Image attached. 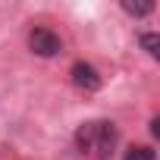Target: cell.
Returning <instances> with one entry per match:
<instances>
[{"label": "cell", "instance_id": "6da1fadb", "mask_svg": "<svg viewBox=\"0 0 160 160\" xmlns=\"http://www.w3.org/2000/svg\"><path fill=\"white\" fill-rule=\"evenodd\" d=\"M75 144H78V151L94 154L98 160H110L113 157V148H116V126L113 122H104V119L82 122L78 132H75Z\"/></svg>", "mask_w": 160, "mask_h": 160}, {"label": "cell", "instance_id": "7a4b0ae2", "mask_svg": "<svg viewBox=\"0 0 160 160\" xmlns=\"http://www.w3.org/2000/svg\"><path fill=\"white\" fill-rule=\"evenodd\" d=\"M28 47L38 53V57H57L63 50V38L50 28H32L28 32Z\"/></svg>", "mask_w": 160, "mask_h": 160}, {"label": "cell", "instance_id": "3957f363", "mask_svg": "<svg viewBox=\"0 0 160 160\" xmlns=\"http://www.w3.org/2000/svg\"><path fill=\"white\" fill-rule=\"evenodd\" d=\"M72 82L82 88V91H98V88H101V72H98L91 63L78 60V63L72 66Z\"/></svg>", "mask_w": 160, "mask_h": 160}, {"label": "cell", "instance_id": "277c9868", "mask_svg": "<svg viewBox=\"0 0 160 160\" xmlns=\"http://www.w3.org/2000/svg\"><path fill=\"white\" fill-rule=\"evenodd\" d=\"M126 160H154V151L148 144H132L126 151Z\"/></svg>", "mask_w": 160, "mask_h": 160}, {"label": "cell", "instance_id": "5b68a950", "mask_svg": "<svg viewBox=\"0 0 160 160\" xmlns=\"http://www.w3.org/2000/svg\"><path fill=\"white\" fill-rule=\"evenodd\" d=\"M138 41H141V47L151 53V57H157V47H160V38L154 35V32H141L138 35Z\"/></svg>", "mask_w": 160, "mask_h": 160}, {"label": "cell", "instance_id": "8992f818", "mask_svg": "<svg viewBox=\"0 0 160 160\" xmlns=\"http://www.w3.org/2000/svg\"><path fill=\"white\" fill-rule=\"evenodd\" d=\"M122 10H126L129 16H148V13L154 10V3H129V0H126V3H122Z\"/></svg>", "mask_w": 160, "mask_h": 160}]
</instances>
